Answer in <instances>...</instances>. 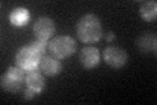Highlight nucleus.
I'll list each match as a JSON object with an SVG mask.
<instances>
[{"instance_id": "1", "label": "nucleus", "mask_w": 157, "mask_h": 105, "mask_svg": "<svg viewBox=\"0 0 157 105\" xmlns=\"http://www.w3.org/2000/svg\"><path fill=\"white\" fill-rule=\"evenodd\" d=\"M76 33L81 42L93 43L102 37V24L100 17L93 13L84 14L76 25Z\"/></svg>"}, {"instance_id": "2", "label": "nucleus", "mask_w": 157, "mask_h": 105, "mask_svg": "<svg viewBox=\"0 0 157 105\" xmlns=\"http://www.w3.org/2000/svg\"><path fill=\"white\" fill-rule=\"evenodd\" d=\"M42 57L43 55L32 43L24 45L16 53V64L18 67L24 68L25 71H32V70L39 68Z\"/></svg>"}, {"instance_id": "3", "label": "nucleus", "mask_w": 157, "mask_h": 105, "mask_svg": "<svg viewBox=\"0 0 157 105\" xmlns=\"http://www.w3.org/2000/svg\"><path fill=\"white\" fill-rule=\"evenodd\" d=\"M48 51L58 59H66L76 51V41L70 36H58L50 41Z\"/></svg>"}, {"instance_id": "4", "label": "nucleus", "mask_w": 157, "mask_h": 105, "mask_svg": "<svg viewBox=\"0 0 157 105\" xmlns=\"http://www.w3.org/2000/svg\"><path fill=\"white\" fill-rule=\"evenodd\" d=\"M26 71L18 66H11L2 76V88L8 92H18L25 84Z\"/></svg>"}, {"instance_id": "5", "label": "nucleus", "mask_w": 157, "mask_h": 105, "mask_svg": "<svg viewBox=\"0 0 157 105\" xmlns=\"http://www.w3.org/2000/svg\"><path fill=\"white\" fill-rule=\"evenodd\" d=\"M25 84H26V91H25V100H32L39 95L43 88H45V79H43L41 70H32V71H26V78H25Z\"/></svg>"}, {"instance_id": "6", "label": "nucleus", "mask_w": 157, "mask_h": 105, "mask_svg": "<svg viewBox=\"0 0 157 105\" xmlns=\"http://www.w3.org/2000/svg\"><path fill=\"white\" fill-rule=\"evenodd\" d=\"M104 59L106 64L113 68H121L127 63V51L119 46H107L104 50Z\"/></svg>"}, {"instance_id": "7", "label": "nucleus", "mask_w": 157, "mask_h": 105, "mask_svg": "<svg viewBox=\"0 0 157 105\" xmlns=\"http://www.w3.org/2000/svg\"><path fill=\"white\" fill-rule=\"evenodd\" d=\"M33 32L38 39H47L55 33V22L47 16H41L33 25Z\"/></svg>"}, {"instance_id": "8", "label": "nucleus", "mask_w": 157, "mask_h": 105, "mask_svg": "<svg viewBox=\"0 0 157 105\" xmlns=\"http://www.w3.org/2000/svg\"><path fill=\"white\" fill-rule=\"evenodd\" d=\"M39 70L47 76H56L62 71V63L52 55H43L39 63Z\"/></svg>"}, {"instance_id": "9", "label": "nucleus", "mask_w": 157, "mask_h": 105, "mask_svg": "<svg viewBox=\"0 0 157 105\" xmlns=\"http://www.w3.org/2000/svg\"><path fill=\"white\" fill-rule=\"evenodd\" d=\"M80 63L85 68H93L100 63V51L93 46H85L80 51Z\"/></svg>"}, {"instance_id": "10", "label": "nucleus", "mask_w": 157, "mask_h": 105, "mask_svg": "<svg viewBox=\"0 0 157 105\" xmlns=\"http://www.w3.org/2000/svg\"><path fill=\"white\" fill-rule=\"evenodd\" d=\"M137 47L144 54H155L157 50V37L155 33H143L137 38Z\"/></svg>"}, {"instance_id": "11", "label": "nucleus", "mask_w": 157, "mask_h": 105, "mask_svg": "<svg viewBox=\"0 0 157 105\" xmlns=\"http://www.w3.org/2000/svg\"><path fill=\"white\" fill-rule=\"evenodd\" d=\"M29 11L25 8H14L13 11L9 14V20H11L12 25H16V26H22V25L28 24L29 21Z\"/></svg>"}, {"instance_id": "12", "label": "nucleus", "mask_w": 157, "mask_h": 105, "mask_svg": "<svg viewBox=\"0 0 157 105\" xmlns=\"http://www.w3.org/2000/svg\"><path fill=\"white\" fill-rule=\"evenodd\" d=\"M140 16L145 21H153L157 16V3L156 2H144L140 6Z\"/></svg>"}, {"instance_id": "13", "label": "nucleus", "mask_w": 157, "mask_h": 105, "mask_svg": "<svg viewBox=\"0 0 157 105\" xmlns=\"http://www.w3.org/2000/svg\"><path fill=\"white\" fill-rule=\"evenodd\" d=\"M32 45L42 54V55H45L46 50L48 49V45H50V41H47V39H37V41H33Z\"/></svg>"}, {"instance_id": "14", "label": "nucleus", "mask_w": 157, "mask_h": 105, "mask_svg": "<svg viewBox=\"0 0 157 105\" xmlns=\"http://www.w3.org/2000/svg\"><path fill=\"white\" fill-rule=\"evenodd\" d=\"M105 38H106V41H107V42H111L113 39L115 38V34H114V32H109V33L106 34V37H105Z\"/></svg>"}]
</instances>
